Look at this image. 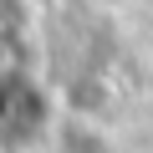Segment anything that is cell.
Here are the masks:
<instances>
[{
	"label": "cell",
	"instance_id": "6da1fadb",
	"mask_svg": "<svg viewBox=\"0 0 153 153\" xmlns=\"http://www.w3.org/2000/svg\"><path fill=\"white\" fill-rule=\"evenodd\" d=\"M10 76V61H5V41H0V82Z\"/></svg>",
	"mask_w": 153,
	"mask_h": 153
},
{
	"label": "cell",
	"instance_id": "7a4b0ae2",
	"mask_svg": "<svg viewBox=\"0 0 153 153\" xmlns=\"http://www.w3.org/2000/svg\"><path fill=\"white\" fill-rule=\"evenodd\" d=\"M97 5H128V0H97Z\"/></svg>",
	"mask_w": 153,
	"mask_h": 153
}]
</instances>
